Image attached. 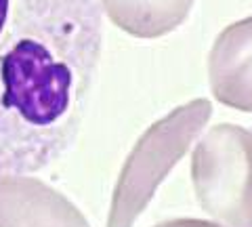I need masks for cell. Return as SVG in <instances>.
Segmentation results:
<instances>
[{"instance_id": "1", "label": "cell", "mask_w": 252, "mask_h": 227, "mask_svg": "<svg viewBox=\"0 0 252 227\" xmlns=\"http://www.w3.org/2000/svg\"><path fill=\"white\" fill-rule=\"evenodd\" d=\"M103 36L99 0H0V177L38 173L69 152Z\"/></svg>"}, {"instance_id": "2", "label": "cell", "mask_w": 252, "mask_h": 227, "mask_svg": "<svg viewBox=\"0 0 252 227\" xmlns=\"http://www.w3.org/2000/svg\"><path fill=\"white\" fill-rule=\"evenodd\" d=\"M0 227H89L51 187L26 175L0 177Z\"/></svg>"}, {"instance_id": "3", "label": "cell", "mask_w": 252, "mask_h": 227, "mask_svg": "<svg viewBox=\"0 0 252 227\" xmlns=\"http://www.w3.org/2000/svg\"><path fill=\"white\" fill-rule=\"evenodd\" d=\"M156 227H220V225L208 223V221H193V219H179V221H168Z\"/></svg>"}]
</instances>
